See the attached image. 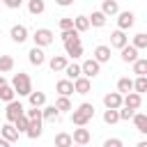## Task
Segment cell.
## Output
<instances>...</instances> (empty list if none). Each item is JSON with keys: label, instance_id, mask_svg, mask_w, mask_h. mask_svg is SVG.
<instances>
[{"label": "cell", "instance_id": "1", "mask_svg": "<svg viewBox=\"0 0 147 147\" xmlns=\"http://www.w3.org/2000/svg\"><path fill=\"white\" fill-rule=\"evenodd\" d=\"M94 117V103H90V101H83L78 108H74V113L69 115V119H71V124H76V126H87V122Z\"/></svg>", "mask_w": 147, "mask_h": 147}, {"label": "cell", "instance_id": "2", "mask_svg": "<svg viewBox=\"0 0 147 147\" xmlns=\"http://www.w3.org/2000/svg\"><path fill=\"white\" fill-rule=\"evenodd\" d=\"M11 87H14L16 96H30V94L34 92V90H32V80H30V76H28L25 71L14 74V78H11Z\"/></svg>", "mask_w": 147, "mask_h": 147}, {"label": "cell", "instance_id": "3", "mask_svg": "<svg viewBox=\"0 0 147 147\" xmlns=\"http://www.w3.org/2000/svg\"><path fill=\"white\" fill-rule=\"evenodd\" d=\"M32 41H34L37 48H46V46H51V44L55 41V34H53L48 28H37V30L32 32Z\"/></svg>", "mask_w": 147, "mask_h": 147}, {"label": "cell", "instance_id": "4", "mask_svg": "<svg viewBox=\"0 0 147 147\" xmlns=\"http://www.w3.org/2000/svg\"><path fill=\"white\" fill-rule=\"evenodd\" d=\"M23 115H25V106L21 103V99L7 103V108H5V119H7L9 124H14V122H16L18 117H23Z\"/></svg>", "mask_w": 147, "mask_h": 147}, {"label": "cell", "instance_id": "5", "mask_svg": "<svg viewBox=\"0 0 147 147\" xmlns=\"http://www.w3.org/2000/svg\"><path fill=\"white\" fill-rule=\"evenodd\" d=\"M103 106H106V110H119L124 106V96L119 92H106L103 94Z\"/></svg>", "mask_w": 147, "mask_h": 147}, {"label": "cell", "instance_id": "6", "mask_svg": "<svg viewBox=\"0 0 147 147\" xmlns=\"http://www.w3.org/2000/svg\"><path fill=\"white\" fill-rule=\"evenodd\" d=\"M80 69H83V76H85V78H90V80H92V78H96V76L101 74V64H99L94 57H87V60L80 64Z\"/></svg>", "mask_w": 147, "mask_h": 147}, {"label": "cell", "instance_id": "7", "mask_svg": "<svg viewBox=\"0 0 147 147\" xmlns=\"http://www.w3.org/2000/svg\"><path fill=\"white\" fill-rule=\"evenodd\" d=\"M133 23H136V14L133 11H119L117 14V30H122V32H126V30H131L133 28Z\"/></svg>", "mask_w": 147, "mask_h": 147}, {"label": "cell", "instance_id": "8", "mask_svg": "<svg viewBox=\"0 0 147 147\" xmlns=\"http://www.w3.org/2000/svg\"><path fill=\"white\" fill-rule=\"evenodd\" d=\"M71 138H74V145L87 147V145H90V140H92V133H90V129H85V126H78V129H74Z\"/></svg>", "mask_w": 147, "mask_h": 147}, {"label": "cell", "instance_id": "9", "mask_svg": "<svg viewBox=\"0 0 147 147\" xmlns=\"http://www.w3.org/2000/svg\"><path fill=\"white\" fill-rule=\"evenodd\" d=\"M9 37H11V41H14V44H23V41L30 37V32H28V28H25V25L14 23V25H11V30H9Z\"/></svg>", "mask_w": 147, "mask_h": 147}, {"label": "cell", "instance_id": "10", "mask_svg": "<svg viewBox=\"0 0 147 147\" xmlns=\"http://www.w3.org/2000/svg\"><path fill=\"white\" fill-rule=\"evenodd\" d=\"M124 46H129V37H126V32H122V30H113L110 32V48H124Z\"/></svg>", "mask_w": 147, "mask_h": 147}, {"label": "cell", "instance_id": "11", "mask_svg": "<svg viewBox=\"0 0 147 147\" xmlns=\"http://www.w3.org/2000/svg\"><path fill=\"white\" fill-rule=\"evenodd\" d=\"M28 60H30V64H32V67H41V64L46 62V53H44V48L32 46V48L28 51Z\"/></svg>", "mask_w": 147, "mask_h": 147}, {"label": "cell", "instance_id": "12", "mask_svg": "<svg viewBox=\"0 0 147 147\" xmlns=\"http://www.w3.org/2000/svg\"><path fill=\"white\" fill-rule=\"evenodd\" d=\"M48 67H51L53 74H57V71H64L69 67V60H67V55H53L48 60Z\"/></svg>", "mask_w": 147, "mask_h": 147}, {"label": "cell", "instance_id": "13", "mask_svg": "<svg viewBox=\"0 0 147 147\" xmlns=\"http://www.w3.org/2000/svg\"><path fill=\"white\" fill-rule=\"evenodd\" d=\"M0 138L7 140V142H16V140H18V131H16V126L9 124V122H5L2 129H0Z\"/></svg>", "mask_w": 147, "mask_h": 147}, {"label": "cell", "instance_id": "14", "mask_svg": "<svg viewBox=\"0 0 147 147\" xmlns=\"http://www.w3.org/2000/svg\"><path fill=\"white\" fill-rule=\"evenodd\" d=\"M99 64H106V62H110V46H106V44H99L96 48H94V55H92Z\"/></svg>", "mask_w": 147, "mask_h": 147}, {"label": "cell", "instance_id": "15", "mask_svg": "<svg viewBox=\"0 0 147 147\" xmlns=\"http://www.w3.org/2000/svg\"><path fill=\"white\" fill-rule=\"evenodd\" d=\"M55 90H57V96H71V94L76 92V90H74V83L67 80V78L57 80V83H55Z\"/></svg>", "mask_w": 147, "mask_h": 147}, {"label": "cell", "instance_id": "16", "mask_svg": "<svg viewBox=\"0 0 147 147\" xmlns=\"http://www.w3.org/2000/svg\"><path fill=\"white\" fill-rule=\"evenodd\" d=\"M41 113H44V122H60V117H62V113L55 108V103H51V106H44L41 108Z\"/></svg>", "mask_w": 147, "mask_h": 147}, {"label": "cell", "instance_id": "17", "mask_svg": "<svg viewBox=\"0 0 147 147\" xmlns=\"http://www.w3.org/2000/svg\"><path fill=\"white\" fill-rule=\"evenodd\" d=\"M64 53H67V57H71V60H78V57L83 55V44H80V41L64 44Z\"/></svg>", "mask_w": 147, "mask_h": 147}, {"label": "cell", "instance_id": "18", "mask_svg": "<svg viewBox=\"0 0 147 147\" xmlns=\"http://www.w3.org/2000/svg\"><path fill=\"white\" fill-rule=\"evenodd\" d=\"M119 57H122V62H126V64H133V62L138 60V48H133V46L129 44V46H124V48L119 51Z\"/></svg>", "mask_w": 147, "mask_h": 147}, {"label": "cell", "instance_id": "19", "mask_svg": "<svg viewBox=\"0 0 147 147\" xmlns=\"http://www.w3.org/2000/svg\"><path fill=\"white\" fill-rule=\"evenodd\" d=\"M101 11H103V14H106V18H108V16H117L122 9H119L117 0H103V2H101Z\"/></svg>", "mask_w": 147, "mask_h": 147}, {"label": "cell", "instance_id": "20", "mask_svg": "<svg viewBox=\"0 0 147 147\" xmlns=\"http://www.w3.org/2000/svg\"><path fill=\"white\" fill-rule=\"evenodd\" d=\"M64 76H67V80H78L80 76H83V69H80V64L78 62H69V67L64 69Z\"/></svg>", "mask_w": 147, "mask_h": 147}, {"label": "cell", "instance_id": "21", "mask_svg": "<svg viewBox=\"0 0 147 147\" xmlns=\"http://www.w3.org/2000/svg\"><path fill=\"white\" fill-rule=\"evenodd\" d=\"M117 92H119L122 96L131 94V92H133V78H129V76H122V78L117 80Z\"/></svg>", "mask_w": 147, "mask_h": 147}, {"label": "cell", "instance_id": "22", "mask_svg": "<svg viewBox=\"0 0 147 147\" xmlns=\"http://www.w3.org/2000/svg\"><path fill=\"white\" fill-rule=\"evenodd\" d=\"M140 106H142V96H140V94L131 92V94H126V96H124V106H122V108H131V110H138Z\"/></svg>", "mask_w": 147, "mask_h": 147}, {"label": "cell", "instance_id": "23", "mask_svg": "<svg viewBox=\"0 0 147 147\" xmlns=\"http://www.w3.org/2000/svg\"><path fill=\"white\" fill-rule=\"evenodd\" d=\"M74 90H76V94H87L92 90V80L85 78V76H80L78 80H74Z\"/></svg>", "mask_w": 147, "mask_h": 147}, {"label": "cell", "instance_id": "24", "mask_svg": "<svg viewBox=\"0 0 147 147\" xmlns=\"http://www.w3.org/2000/svg\"><path fill=\"white\" fill-rule=\"evenodd\" d=\"M53 145H55V147H74V138H71V133H67V131H60V133L55 136Z\"/></svg>", "mask_w": 147, "mask_h": 147}, {"label": "cell", "instance_id": "25", "mask_svg": "<svg viewBox=\"0 0 147 147\" xmlns=\"http://www.w3.org/2000/svg\"><path fill=\"white\" fill-rule=\"evenodd\" d=\"M28 101H30V108H44L46 106V92H32L28 96Z\"/></svg>", "mask_w": 147, "mask_h": 147}, {"label": "cell", "instance_id": "26", "mask_svg": "<svg viewBox=\"0 0 147 147\" xmlns=\"http://www.w3.org/2000/svg\"><path fill=\"white\" fill-rule=\"evenodd\" d=\"M133 126H136L138 133L147 136V115H145V113H136V117H133Z\"/></svg>", "mask_w": 147, "mask_h": 147}, {"label": "cell", "instance_id": "27", "mask_svg": "<svg viewBox=\"0 0 147 147\" xmlns=\"http://www.w3.org/2000/svg\"><path fill=\"white\" fill-rule=\"evenodd\" d=\"M87 18H90V25H92V28H103V25H106V21H108V18H106V14H103L101 9L92 11V16H87Z\"/></svg>", "mask_w": 147, "mask_h": 147}, {"label": "cell", "instance_id": "28", "mask_svg": "<svg viewBox=\"0 0 147 147\" xmlns=\"http://www.w3.org/2000/svg\"><path fill=\"white\" fill-rule=\"evenodd\" d=\"M55 108H57L60 113H69V115L74 113V106H71V99H69V96H57V99H55Z\"/></svg>", "mask_w": 147, "mask_h": 147}, {"label": "cell", "instance_id": "29", "mask_svg": "<svg viewBox=\"0 0 147 147\" xmlns=\"http://www.w3.org/2000/svg\"><path fill=\"white\" fill-rule=\"evenodd\" d=\"M74 28H76V32H87L92 25H90V18H87V16L78 14V16L74 18Z\"/></svg>", "mask_w": 147, "mask_h": 147}, {"label": "cell", "instance_id": "30", "mask_svg": "<svg viewBox=\"0 0 147 147\" xmlns=\"http://www.w3.org/2000/svg\"><path fill=\"white\" fill-rule=\"evenodd\" d=\"M44 9H46V2H44V0H30V2H28V11H30L32 16L44 14Z\"/></svg>", "mask_w": 147, "mask_h": 147}, {"label": "cell", "instance_id": "31", "mask_svg": "<svg viewBox=\"0 0 147 147\" xmlns=\"http://www.w3.org/2000/svg\"><path fill=\"white\" fill-rule=\"evenodd\" d=\"M41 124H44V122H32L25 136H28L30 140H37V138H41V133H44V126H41Z\"/></svg>", "mask_w": 147, "mask_h": 147}, {"label": "cell", "instance_id": "32", "mask_svg": "<svg viewBox=\"0 0 147 147\" xmlns=\"http://www.w3.org/2000/svg\"><path fill=\"white\" fill-rule=\"evenodd\" d=\"M131 46L138 48V51L147 48V32H138V34H133V37H131Z\"/></svg>", "mask_w": 147, "mask_h": 147}, {"label": "cell", "instance_id": "33", "mask_svg": "<svg viewBox=\"0 0 147 147\" xmlns=\"http://www.w3.org/2000/svg\"><path fill=\"white\" fill-rule=\"evenodd\" d=\"M133 74H136V78L138 76H147V57H138L133 62Z\"/></svg>", "mask_w": 147, "mask_h": 147}, {"label": "cell", "instance_id": "34", "mask_svg": "<svg viewBox=\"0 0 147 147\" xmlns=\"http://www.w3.org/2000/svg\"><path fill=\"white\" fill-rule=\"evenodd\" d=\"M133 92L140 94V96L147 92V76H138V78L133 80Z\"/></svg>", "mask_w": 147, "mask_h": 147}, {"label": "cell", "instance_id": "35", "mask_svg": "<svg viewBox=\"0 0 147 147\" xmlns=\"http://www.w3.org/2000/svg\"><path fill=\"white\" fill-rule=\"evenodd\" d=\"M14 69V57L11 55H0V74H9Z\"/></svg>", "mask_w": 147, "mask_h": 147}, {"label": "cell", "instance_id": "36", "mask_svg": "<svg viewBox=\"0 0 147 147\" xmlns=\"http://www.w3.org/2000/svg\"><path fill=\"white\" fill-rule=\"evenodd\" d=\"M0 101H5V103H11V101H16V92H14V87H11V83L0 92Z\"/></svg>", "mask_w": 147, "mask_h": 147}, {"label": "cell", "instance_id": "37", "mask_svg": "<svg viewBox=\"0 0 147 147\" xmlns=\"http://www.w3.org/2000/svg\"><path fill=\"white\" fill-rule=\"evenodd\" d=\"M60 37H62V44H71V41H80V32H76V28H74V30H67V32H62Z\"/></svg>", "mask_w": 147, "mask_h": 147}, {"label": "cell", "instance_id": "38", "mask_svg": "<svg viewBox=\"0 0 147 147\" xmlns=\"http://www.w3.org/2000/svg\"><path fill=\"white\" fill-rule=\"evenodd\" d=\"M30 124H32V122H30V119H28L25 115H23V117H18V119L14 122V126H16V131H18V133H28Z\"/></svg>", "mask_w": 147, "mask_h": 147}, {"label": "cell", "instance_id": "39", "mask_svg": "<svg viewBox=\"0 0 147 147\" xmlns=\"http://www.w3.org/2000/svg\"><path fill=\"white\" fill-rule=\"evenodd\" d=\"M103 122L106 124H117L119 122V110H103Z\"/></svg>", "mask_w": 147, "mask_h": 147}, {"label": "cell", "instance_id": "40", "mask_svg": "<svg viewBox=\"0 0 147 147\" xmlns=\"http://www.w3.org/2000/svg\"><path fill=\"white\" fill-rule=\"evenodd\" d=\"M136 117V110H131V108H119V122L124 119V122H129V119H133Z\"/></svg>", "mask_w": 147, "mask_h": 147}, {"label": "cell", "instance_id": "41", "mask_svg": "<svg viewBox=\"0 0 147 147\" xmlns=\"http://www.w3.org/2000/svg\"><path fill=\"white\" fill-rule=\"evenodd\" d=\"M60 30H62V32L74 30V18H60Z\"/></svg>", "mask_w": 147, "mask_h": 147}, {"label": "cell", "instance_id": "42", "mask_svg": "<svg viewBox=\"0 0 147 147\" xmlns=\"http://www.w3.org/2000/svg\"><path fill=\"white\" fill-rule=\"evenodd\" d=\"M103 147H124V142H122V138H108V140H103Z\"/></svg>", "mask_w": 147, "mask_h": 147}, {"label": "cell", "instance_id": "43", "mask_svg": "<svg viewBox=\"0 0 147 147\" xmlns=\"http://www.w3.org/2000/svg\"><path fill=\"white\" fill-rule=\"evenodd\" d=\"M21 5H23L21 0H5V7L7 9H21Z\"/></svg>", "mask_w": 147, "mask_h": 147}, {"label": "cell", "instance_id": "44", "mask_svg": "<svg viewBox=\"0 0 147 147\" xmlns=\"http://www.w3.org/2000/svg\"><path fill=\"white\" fill-rule=\"evenodd\" d=\"M7 85H9V83H7V78H5V76H2V74H0V92H2V90H5V87H7Z\"/></svg>", "mask_w": 147, "mask_h": 147}, {"label": "cell", "instance_id": "45", "mask_svg": "<svg viewBox=\"0 0 147 147\" xmlns=\"http://www.w3.org/2000/svg\"><path fill=\"white\" fill-rule=\"evenodd\" d=\"M0 147H11V142H7V140H2V138H0Z\"/></svg>", "mask_w": 147, "mask_h": 147}, {"label": "cell", "instance_id": "46", "mask_svg": "<svg viewBox=\"0 0 147 147\" xmlns=\"http://www.w3.org/2000/svg\"><path fill=\"white\" fill-rule=\"evenodd\" d=\"M136 147H147V140H140V142H136Z\"/></svg>", "mask_w": 147, "mask_h": 147}, {"label": "cell", "instance_id": "47", "mask_svg": "<svg viewBox=\"0 0 147 147\" xmlns=\"http://www.w3.org/2000/svg\"><path fill=\"white\" fill-rule=\"evenodd\" d=\"M0 129H2V122H0Z\"/></svg>", "mask_w": 147, "mask_h": 147}, {"label": "cell", "instance_id": "48", "mask_svg": "<svg viewBox=\"0 0 147 147\" xmlns=\"http://www.w3.org/2000/svg\"><path fill=\"white\" fill-rule=\"evenodd\" d=\"M74 147H80V145H74Z\"/></svg>", "mask_w": 147, "mask_h": 147}]
</instances>
